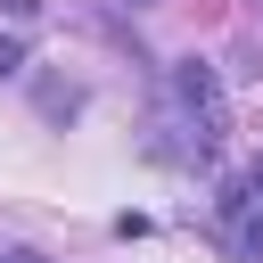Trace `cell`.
Instances as JSON below:
<instances>
[{"label": "cell", "instance_id": "5", "mask_svg": "<svg viewBox=\"0 0 263 263\" xmlns=\"http://www.w3.org/2000/svg\"><path fill=\"white\" fill-rule=\"evenodd\" d=\"M0 8H8V16H41V0H0Z\"/></svg>", "mask_w": 263, "mask_h": 263}, {"label": "cell", "instance_id": "7", "mask_svg": "<svg viewBox=\"0 0 263 263\" xmlns=\"http://www.w3.org/2000/svg\"><path fill=\"white\" fill-rule=\"evenodd\" d=\"M132 8H156V0H132Z\"/></svg>", "mask_w": 263, "mask_h": 263}, {"label": "cell", "instance_id": "6", "mask_svg": "<svg viewBox=\"0 0 263 263\" xmlns=\"http://www.w3.org/2000/svg\"><path fill=\"white\" fill-rule=\"evenodd\" d=\"M8 263H41V255H25V247H16V255H8Z\"/></svg>", "mask_w": 263, "mask_h": 263}, {"label": "cell", "instance_id": "4", "mask_svg": "<svg viewBox=\"0 0 263 263\" xmlns=\"http://www.w3.org/2000/svg\"><path fill=\"white\" fill-rule=\"evenodd\" d=\"M0 74H25V41L16 33H0Z\"/></svg>", "mask_w": 263, "mask_h": 263}, {"label": "cell", "instance_id": "2", "mask_svg": "<svg viewBox=\"0 0 263 263\" xmlns=\"http://www.w3.org/2000/svg\"><path fill=\"white\" fill-rule=\"evenodd\" d=\"M74 107H82L74 82H41V115H74Z\"/></svg>", "mask_w": 263, "mask_h": 263}, {"label": "cell", "instance_id": "3", "mask_svg": "<svg viewBox=\"0 0 263 263\" xmlns=\"http://www.w3.org/2000/svg\"><path fill=\"white\" fill-rule=\"evenodd\" d=\"M222 214H247V189H222ZM247 247H263V214L247 222Z\"/></svg>", "mask_w": 263, "mask_h": 263}, {"label": "cell", "instance_id": "1", "mask_svg": "<svg viewBox=\"0 0 263 263\" xmlns=\"http://www.w3.org/2000/svg\"><path fill=\"white\" fill-rule=\"evenodd\" d=\"M173 90H181V107L197 115V140H205V148H222V132H230V107H222V74H214L205 58H181V66H173Z\"/></svg>", "mask_w": 263, "mask_h": 263}]
</instances>
